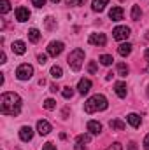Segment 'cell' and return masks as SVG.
<instances>
[{"instance_id": "obj_1", "label": "cell", "mask_w": 149, "mask_h": 150, "mask_svg": "<svg viewBox=\"0 0 149 150\" xmlns=\"http://www.w3.org/2000/svg\"><path fill=\"white\" fill-rule=\"evenodd\" d=\"M0 112L4 115L16 117L21 112V98L16 93H4L0 96Z\"/></svg>"}, {"instance_id": "obj_2", "label": "cell", "mask_w": 149, "mask_h": 150, "mask_svg": "<svg viewBox=\"0 0 149 150\" xmlns=\"http://www.w3.org/2000/svg\"><path fill=\"white\" fill-rule=\"evenodd\" d=\"M109 107V103H107V98L104 96V94H95V96H91L86 103H84V112L86 113H93V112H102V110H105Z\"/></svg>"}, {"instance_id": "obj_3", "label": "cell", "mask_w": 149, "mask_h": 150, "mask_svg": "<svg viewBox=\"0 0 149 150\" xmlns=\"http://www.w3.org/2000/svg\"><path fill=\"white\" fill-rule=\"evenodd\" d=\"M82 61H84V51H82V49H74V51L69 54V58H67V63H69V67H70L74 72H79V70H81Z\"/></svg>"}, {"instance_id": "obj_4", "label": "cell", "mask_w": 149, "mask_h": 150, "mask_svg": "<svg viewBox=\"0 0 149 150\" xmlns=\"http://www.w3.org/2000/svg\"><path fill=\"white\" fill-rule=\"evenodd\" d=\"M32 75H34V67L28 65V63L19 65L18 70H16V77H18L19 80H28V79H32Z\"/></svg>"}, {"instance_id": "obj_5", "label": "cell", "mask_w": 149, "mask_h": 150, "mask_svg": "<svg viewBox=\"0 0 149 150\" xmlns=\"http://www.w3.org/2000/svg\"><path fill=\"white\" fill-rule=\"evenodd\" d=\"M63 42H56V40H53V42H49V45H47V54L49 56H53V58H56V56H60L62 52H63Z\"/></svg>"}, {"instance_id": "obj_6", "label": "cell", "mask_w": 149, "mask_h": 150, "mask_svg": "<svg viewBox=\"0 0 149 150\" xmlns=\"http://www.w3.org/2000/svg\"><path fill=\"white\" fill-rule=\"evenodd\" d=\"M112 37L116 40H126L130 37V28L128 26H116L112 30Z\"/></svg>"}, {"instance_id": "obj_7", "label": "cell", "mask_w": 149, "mask_h": 150, "mask_svg": "<svg viewBox=\"0 0 149 150\" xmlns=\"http://www.w3.org/2000/svg\"><path fill=\"white\" fill-rule=\"evenodd\" d=\"M88 40H90V44L98 45V47H104V45H105V42H107V38H105L104 33H91Z\"/></svg>"}, {"instance_id": "obj_8", "label": "cell", "mask_w": 149, "mask_h": 150, "mask_svg": "<svg viewBox=\"0 0 149 150\" xmlns=\"http://www.w3.org/2000/svg\"><path fill=\"white\" fill-rule=\"evenodd\" d=\"M19 138H21V142H30L34 138V129L30 126H23L19 129Z\"/></svg>"}, {"instance_id": "obj_9", "label": "cell", "mask_w": 149, "mask_h": 150, "mask_svg": "<svg viewBox=\"0 0 149 150\" xmlns=\"http://www.w3.org/2000/svg\"><path fill=\"white\" fill-rule=\"evenodd\" d=\"M37 131L40 136H46V134H49L51 133V124L47 122V120H39L37 122Z\"/></svg>"}, {"instance_id": "obj_10", "label": "cell", "mask_w": 149, "mask_h": 150, "mask_svg": "<svg viewBox=\"0 0 149 150\" xmlns=\"http://www.w3.org/2000/svg\"><path fill=\"white\" fill-rule=\"evenodd\" d=\"M123 7H119V5H116V7H112L111 11H109V18H111L112 21H121L123 19Z\"/></svg>"}, {"instance_id": "obj_11", "label": "cell", "mask_w": 149, "mask_h": 150, "mask_svg": "<svg viewBox=\"0 0 149 150\" xmlns=\"http://www.w3.org/2000/svg\"><path fill=\"white\" fill-rule=\"evenodd\" d=\"M28 18H30V11H28L27 7H18V9H16V19H18L19 23L27 21Z\"/></svg>"}, {"instance_id": "obj_12", "label": "cell", "mask_w": 149, "mask_h": 150, "mask_svg": "<svg viewBox=\"0 0 149 150\" xmlns=\"http://www.w3.org/2000/svg\"><path fill=\"white\" fill-rule=\"evenodd\" d=\"M77 89H79L81 94L90 93V89H91V80H90V79H81L79 84H77Z\"/></svg>"}, {"instance_id": "obj_13", "label": "cell", "mask_w": 149, "mask_h": 150, "mask_svg": "<svg viewBox=\"0 0 149 150\" xmlns=\"http://www.w3.org/2000/svg\"><path fill=\"white\" fill-rule=\"evenodd\" d=\"M11 49H12V52H16V54H25V52H27V45H25L23 40H16V42H12Z\"/></svg>"}, {"instance_id": "obj_14", "label": "cell", "mask_w": 149, "mask_h": 150, "mask_svg": "<svg viewBox=\"0 0 149 150\" xmlns=\"http://www.w3.org/2000/svg\"><path fill=\"white\" fill-rule=\"evenodd\" d=\"M88 131H90V134H100L102 133V124L97 122V120H90L88 122Z\"/></svg>"}, {"instance_id": "obj_15", "label": "cell", "mask_w": 149, "mask_h": 150, "mask_svg": "<svg viewBox=\"0 0 149 150\" xmlns=\"http://www.w3.org/2000/svg\"><path fill=\"white\" fill-rule=\"evenodd\" d=\"M117 52H119V56H123V58H126L130 52H132V44H128V42H125V44H121L119 47H117Z\"/></svg>"}, {"instance_id": "obj_16", "label": "cell", "mask_w": 149, "mask_h": 150, "mask_svg": "<svg viewBox=\"0 0 149 150\" xmlns=\"http://www.w3.org/2000/svg\"><path fill=\"white\" fill-rule=\"evenodd\" d=\"M114 89H116V94L119 98H126V84L125 82H116Z\"/></svg>"}, {"instance_id": "obj_17", "label": "cell", "mask_w": 149, "mask_h": 150, "mask_svg": "<svg viewBox=\"0 0 149 150\" xmlns=\"http://www.w3.org/2000/svg\"><path fill=\"white\" fill-rule=\"evenodd\" d=\"M109 4V0H93V4H91V7H93V11L95 12H102L104 9H105V5Z\"/></svg>"}, {"instance_id": "obj_18", "label": "cell", "mask_w": 149, "mask_h": 150, "mask_svg": "<svg viewBox=\"0 0 149 150\" xmlns=\"http://www.w3.org/2000/svg\"><path fill=\"white\" fill-rule=\"evenodd\" d=\"M109 126H111L112 131H123L125 129V122L119 120V119H112L111 122H109Z\"/></svg>"}, {"instance_id": "obj_19", "label": "cell", "mask_w": 149, "mask_h": 150, "mask_svg": "<svg viewBox=\"0 0 149 150\" xmlns=\"http://www.w3.org/2000/svg\"><path fill=\"white\" fill-rule=\"evenodd\" d=\"M126 120L130 122L132 127H139V126H140V115H137V113H130V115L126 117Z\"/></svg>"}, {"instance_id": "obj_20", "label": "cell", "mask_w": 149, "mask_h": 150, "mask_svg": "<svg viewBox=\"0 0 149 150\" xmlns=\"http://www.w3.org/2000/svg\"><path fill=\"white\" fill-rule=\"evenodd\" d=\"M28 40L34 42V44H37L39 40H40V32H39L37 28H30L28 30Z\"/></svg>"}, {"instance_id": "obj_21", "label": "cell", "mask_w": 149, "mask_h": 150, "mask_svg": "<svg viewBox=\"0 0 149 150\" xmlns=\"http://www.w3.org/2000/svg\"><path fill=\"white\" fill-rule=\"evenodd\" d=\"M44 25H46V28L51 32V30H56V19L54 18H51V16H47L46 19H44Z\"/></svg>"}, {"instance_id": "obj_22", "label": "cell", "mask_w": 149, "mask_h": 150, "mask_svg": "<svg viewBox=\"0 0 149 150\" xmlns=\"http://www.w3.org/2000/svg\"><path fill=\"white\" fill-rule=\"evenodd\" d=\"M142 16V11H140V5H133L132 7V19L133 21H139Z\"/></svg>"}, {"instance_id": "obj_23", "label": "cell", "mask_w": 149, "mask_h": 150, "mask_svg": "<svg viewBox=\"0 0 149 150\" xmlns=\"http://www.w3.org/2000/svg\"><path fill=\"white\" fill-rule=\"evenodd\" d=\"M51 75H53L54 79H62V77H63V70H62V67H58V65L51 67Z\"/></svg>"}, {"instance_id": "obj_24", "label": "cell", "mask_w": 149, "mask_h": 150, "mask_svg": "<svg viewBox=\"0 0 149 150\" xmlns=\"http://www.w3.org/2000/svg\"><path fill=\"white\" fill-rule=\"evenodd\" d=\"M112 61H114V58H112L111 54H104V56H100V63H102L104 67H111Z\"/></svg>"}, {"instance_id": "obj_25", "label": "cell", "mask_w": 149, "mask_h": 150, "mask_svg": "<svg viewBox=\"0 0 149 150\" xmlns=\"http://www.w3.org/2000/svg\"><path fill=\"white\" fill-rule=\"evenodd\" d=\"M116 68H117V75H119V77H126V75H128V67H126L125 63H117Z\"/></svg>"}, {"instance_id": "obj_26", "label": "cell", "mask_w": 149, "mask_h": 150, "mask_svg": "<svg viewBox=\"0 0 149 150\" xmlns=\"http://www.w3.org/2000/svg\"><path fill=\"white\" fill-rule=\"evenodd\" d=\"M9 11H11V2L9 0H0V12L7 14Z\"/></svg>"}, {"instance_id": "obj_27", "label": "cell", "mask_w": 149, "mask_h": 150, "mask_svg": "<svg viewBox=\"0 0 149 150\" xmlns=\"http://www.w3.org/2000/svg\"><path fill=\"white\" fill-rule=\"evenodd\" d=\"M62 94H63V98H65V100H70V98L74 96V89H72L70 86H67V87H63Z\"/></svg>"}, {"instance_id": "obj_28", "label": "cell", "mask_w": 149, "mask_h": 150, "mask_svg": "<svg viewBox=\"0 0 149 150\" xmlns=\"http://www.w3.org/2000/svg\"><path fill=\"white\" fill-rule=\"evenodd\" d=\"M54 107H56V101H54V100H51V98H49V100H46V101H44V108H46V110H53Z\"/></svg>"}, {"instance_id": "obj_29", "label": "cell", "mask_w": 149, "mask_h": 150, "mask_svg": "<svg viewBox=\"0 0 149 150\" xmlns=\"http://www.w3.org/2000/svg\"><path fill=\"white\" fill-rule=\"evenodd\" d=\"M77 142L79 143H90L91 142V134H79L77 136Z\"/></svg>"}, {"instance_id": "obj_30", "label": "cell", "mask_w": 149, "mask_h": 150, "mask_svg": "<svg viewBox=\"0 0 149 150\" xmlns=\"http://www.w3.org/2000/svg\"><path fill=\"white\" fill-rule=\"evenodd\" d=\"M67 2V5H72V7H79V5H82L86 0H65Z\"/></svg>"}, {"instance_id": "obj_31", "label": "cell", "mask_w": 149, "mask_h": 150, "mask_svg": "<svg viewBox=\"0 0 149 150\" xmlns=\"http://www.w3.org/2000/svg\"><path fill=\"white\" fill-rule=\"evenodd\" d=\"M88 72H90V74H97V63H95V61H90V65H88Z\"/></svg>"}, {"instance_id": "obj_32", "label": "cell", "mask_w": 149, "mask_h": 150, "mask_svg": "<svg viewBox=\"0 0 149 150\" xmlns=\"http://www.w3.org/2000/svg\"><path fill=\"white\" fill-rule=\"evenodd\" d=\"M42 150H56V145H54V143H51V142H47V143H44V145H42Z\"/></svg>"}, {"instance_id": "obj_33", "label": "cell", "mask_w": 149, "mask_h": 150, "mask_svg": "<svg viewBox=\"0 0 149 150\" xmlns=\"http://www.w3.org/2000/svg\"><path fill=\"white\" fill-rule=\"evenodd\" d=\"M37 61L40 63V65H46V63H47V56H46V54H39Z\"/></svg>"}, {"instance_id": "obj_34", "label": "cell", "mask_w": 149, "mask_h": 150, "mask_svg": "<svg viewBox=\"0 0 149 150\" xmlns=\"http://www.w3.org/2000/svg\"><path fill=\"white\" fill-rule=\"evenodd\" d=\"M105 150H123V147H121V143H117V142H116V143H112L111 147H107Z\"/></svg>"}, {"instance_id": "obj_35", "label": "cell", "mask_w": 149, "mask_h": 150, "mask_svg": "<svg viewBox=\"0 0 149 150\" xmlns=\"http://www.w3.org/2000/svg\"><path fill=\"white\" fill-rule=\"evenodd\" d=\"M32 4L37 7V9H40V7H44V4H46V0H32Z\"/></svg>"}, {"instance_id": "obj_36", "label": "cell", "mask_w": 149, "mask_h": 150, "mask_svg": "<svg viewBox=\"0 0 149 150\" xmlns=\"http://www.w3.org/2000/svg\"><path fill=\"white\" fill-rule=\"evenodd\" d=\"M128 150H137V143L135 142H130L128 143Z\"/></svg>"}, {"instance_id": "obj_37", "label": "cell", "mask_w": 149, "mask_h": 150, "mask_svg": "<svg viewBox=\"0 0 149 150\" xmlns=\"http://www.w3.org/2000/svg\"><path fill=\"white\" fill-rule=\"evenodd\" d=\"M58 89H60V87H58L56 84H51V86H49V91H51V93H56Z\"/></svg>"}, {"instance_id": "obj_38", "label": "cell", "mask_w": 149, "mask_h": 150, "mask_svg": "<svg viewBox=\"0 0 149 150\" xmlns=\"http://www.w3.org/2000/svg\"><path fill=\"white\" fill-rule=\"evenodd\" d=\"M144 149L149 150V134L146 136V138H144Z\"/></svg>"}, {"instance_id": "obj_39", "label": "cell", "mask_w": 149, "mask_h": 150, "mask_svg": "<svg viewBox=\"0 0 149 150\" xmlns=\"http://www.w3.org/2000/svg\"><path fill=\"white\" fill-rule=\"evenodd\" d=\"M74 149H75V150H84V143H79V142H77Z\"/></svg>"}, {"instance_id": "obj_40", "label": "cell", "mask_w": 149, "mask_h": 150, "mask_svg": "<svg viewBox=\"0 0 149 150\" xmlns=\"http://www.w3.org/2000/svg\"><path fill=\"white\" fill-rule=\"evenodd\" d=\"M144 56H146V61H148V70H149V49L144 51Z\"/></svg>"}, {"instance_id": "obj_41", "label": "cell", "mask_w": 149, "mask_h": 150, "mask_svg": "<svg viewBox=\"0 0 149 150\" xmlns=\"http://www.w3.org/2000/svg\"><path fill=\"white\" fill-rule=\"evenodd\" d=\"M5 59H7V58H5V52H2V54H0V63H5Z\"/></svg>"}, {"instance_id": "obj_42", "label": "cell", "mask_w": 149, "mask_h": 150, "mask_svg": "<svg viewBox=\"0 0 149 150\" xmlns=\"http://www.w3.org/2000/svg\"><path fill=\"white\" fill-rule=\"evenodd\" d=\"M51 2H53V4H58V2H60V0H51Z\"/></svg>"}, {"instance_id": "obj_43", "label": "cell", "mask_w": 149, "mask_h": 150, "mask_svg": "<svg viewBox=\"0 0 149 150\" xmlns=\"http://www.w3.org/2000/svg\"><path fill=\"white\" fill-rule=\"evenodd\" d=\"M148 98H149V87H148Z\"/></svg>"}]
</instances>
